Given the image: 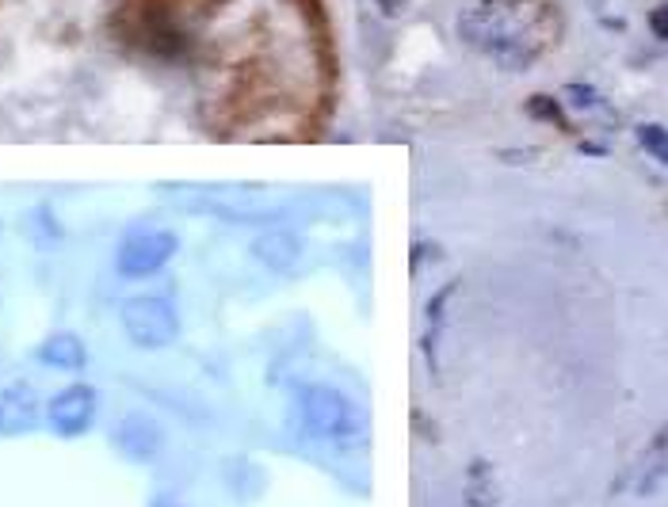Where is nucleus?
<instances>
[{
    "label": "nucleus",
    "mask_w": 668,
    "mask_h": 507,
    "mask_svg": "<svg viewBox=\"0 0 668 507\" xmlns=\"http://www.w3.org/2000/svg\"><path fill=\"white\" fill-rule=\"evenodd\" d=\"M474 51L508 65H532L558 38V15L547 0H482L459 20Z\"/></svg>",
    "instance_id": "obj_1"
},
{
    "label": "nucleus",
    "mask_w": 668,
    "mask_h": 507,
    "mask_svg": "<svg viewBox=\"0 0 668 507\" xmlns=\"http://www.w3.org/2000/svg\"><path fill=\"white\" fill-rule=\"evenodd\" d=\"M119 317H122L127 340L142 351H161L180 337V317H176V309L168 306L165 298H150V294L130 298Z\"/></svg>",
    "instance_id": "obj_2"
},
{
    "label": "nucleus",
    "mask_w": 668,
    "mask_h": 507,
    "mask_svg": "<svg viewBox=\"0 0 668 507\" xmlns=\"http://www.w3.org/2000/svg\"><path fill=\"white\" fill-rule=\"evenodd\" d=\"M298 405H303V428L314 439H348L360 423L352 400L329 386H309Z\"/></svg>",
    "instance_id": "obj_3"
},
{
    "label": "nucleus",
    "mask_w": 668,
    "mask_h": 507,
    "mask_svg": "<svg viewBox=\"0 0 668 507\" xmlns=\"http://www.w3.org/2000/svg\"><path fill=\"white\" fill-rule=\"evenodd\" d=\"M180 249V236L168 233V229H142V233H130L119 244L116 267L122 279H145V275H157L168 260Z\"/></svg>",
    "instance_id": "obj_4"
},
{
    "label": "nucleus",
    "mask_w": 668,
    "mask_h": 507,
    "mask_svg": "<svg viewBox=\"0 0 668 507\" xmlns=\"http://www.w3.org/2000/svg\"><path fill=\"white\" fill-rule=\"evenodd\" d=\"M96 389L85 386V382H77V386H65L62 394L51 397V408H46V420H51V428L58 431L65 439H77L85 436L88 428H92L96 420Z\"/></svg>",
    "instance_id": "obj_5"
},
{
    "label": "nucleus",
    "mask_w": 668,
    "mask_h": 507,
    "mask_svg": "<svg viewBox=\"0 0 668 507\" xmlns=\"http://www.w3.org/2000/svg\"><path fill=\"white\" fill-rule=\"evenodd\" d=\"M116 443H119V451L130 458V462H153V458L161 454V443H165V436H161V423L157 420L134 412V416H127V420L119 423Z\"/></svg>",
    "instance_id": "obj_6"
},
{
    "label": "nucleus",
    "mask_w": 668,
    "mask_h": 507,
    "mask_svg": "<svg viewBox=\"0 0 668 507\" xmlns=\"http://www.w3.org/2000/svg\"><path fill=\"white\" fill-rule=\"evenodd\" d=\"M39 423V397L31 386L15 382V386L0 389V436H23Z\"/></svg>",
    "instance_id": "obj_7"
},
{
    "label": "nucleus",
    "mask_w": 668,
    "mask_h": 507,
    "mask_svg": "<svg viewBox=\"0 0 668 507\" xmlns=\"http://www.w3.org/2000/svg\"><path fill=\"white\" fill-rule=\"evenodd\" d=\"M39 363L51 366V371H85L88 363V351L80 337H73V332H54V337H46L39 343Z\"/></svg>",
    "instance_id": "obj_8"
},
{
    "label": "nucleus",
    "mask_w": 668,
    "mask_h": 507,
    "mask_svg": "<svg viewBox=\"0 0 668 507\" xmlns=\"http://www.w3.org/2000/svg\"><path fill=\"white\" fill-rule=\"evenodd\" d=\"M256 256L264 260L272 272H287V267L298 260V244H295V236H287V233H267V236H260Z\"/></svg>",
    "instance_id": "obj_9"
},
{
    "label": "nucleus",
    "mask_w": 668,
    "mask_h": 507,
    "mask_svg": "<svg viewBox=\"0 0 668 507\" xmlns=\"http://www.w3.org/2000/svg\"><path fill=\"white\" fill-rule=\"evenodd\" d=\"M638 142H642V150L649 153V157H657L661 165H668V130L665 126H638Z\"/></svg>",
    "instance_id": "obj_10"
},
{
    "label": "nucleus",
    "mask_w": 668,
    "mask_h": 507,
    "mask_svg": "<svg viewBox=\"0 0 668 507\" xmlns=\"http://www.w3.org/2000/svg\"><path fill=\"white\" fill-rule=\"evenodd\" d=\"M527 111H532V114H543V119L558 122V126H566V119H561L558 103H554V100H547V96H535V100L527 103Z\"/></svg>",
    "instance_id": "obj_11"
},
{
    "label": "nucleus",
    "mask_w": 668,
    "mask_h": 507,
    "mask_svg": "<svg viewBox=\"0 0 668 507\" xmlns=\"http://www.w3.org/2000/svg\"><path fill=\"white\" fill-rule=\"evenodd\" d=\"M654 27H657V35L668 38V4L657 8V12H654Z\"/></svg>",
    "instance_id": "obj_12"
},
{
    "label": "nucleus",
    "mask_w": 668,
    "mask_h": 507,
    "mask_svg": "<svg viewBox=\"0 0 668 507\" xmlns=\"http://www.w3.org/2000/svg\"><path fill=\"white\" fill-rule=\"evenodd\" d=\"M153 507H173V504H168V500H157V504H153Z\"/></svg>",
    "instance_id": "obj_13"
}]
</instances>
